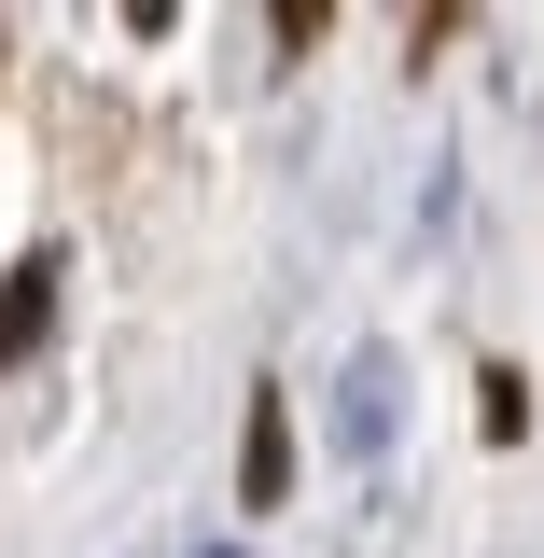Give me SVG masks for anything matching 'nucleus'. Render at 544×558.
<instances>
[{"label":"nucleus","instance_id":"f03ea898","mask_svg":"<svg viewBox=\"0 0 544 558\" xmlns=\"http://www.w3.org/2000/svg\"><path fill=\"white\" fill-rule=\"evenodd\" d=\"M279 488H293V433H279V391H266V405H252V447H238V502L279 517Z\"/></svg>","mask_w":544,"mask_h":558},{"label":"nucleus","instance_id":"f257e3e1","mask_svg":"<svg viewBox=\"0 0 544 558\" xmlns=\"http://www.w3.org/2000/svg\"><path fill=\"white\" fill-rule=\"evenodd\" d=\"M43 336H57V252H28L0 279V363H43Z\"/></svg>","mask_w":544,"mask_h":558},{"label":"nucleus","instance_id":"7ed1b4c3","mask_svg":"<svg viewBox=\"0 0 544 558\" xmlns=\"http://www.w3.org/2000/svg\"><path fill=\"white\" fill-rule=\"evenodd\" d=\"M475 405H488V433L517 447V433H531V377H517V363H488V391H475Z\"/></svg>","mask_w":544,"mask_h":558}]
</instances>
